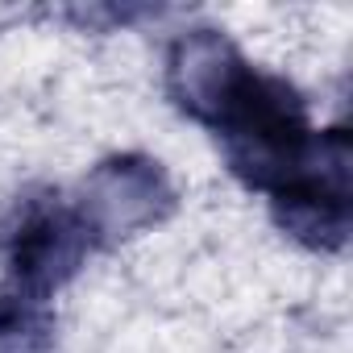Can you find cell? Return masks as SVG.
<instances>
[{"mask_svg": "<svg viewBox=\"0 0 353 353\" xmlns=\"http://www.w3.org/2000/svg\"><path fill=\"white\" fill-rule=\"evenodd\" d=\"M162 83L174 108L216 137L225 166L250 192H279L320 141L303 92L254 67L225 30L192 26L174 34Z\"/></svg>", "mask_w": 353, "mask_h": 353, "instance_id": "cell-1", "label": "cell"}, {"mask_svg": "<svg viewBox=\"0 0 353 353\" xmlns=\"http://www.w3.org/2000/svg\"><path fill=\"white\" fill-rule=\"evenodd\" d=\"M274 225L312 254H341L353 229V137L345 125L320 129L312 158L270 192Z\"/></svg>", "mask_w": 353, "mask_h": 353, "instance_id": "cell-2", "label": "cell"}, {"mask_svg": "<svg viewBox=\"0 0 353 353\" xmlns=\"http://www.w3.org/2000/svg\"><path fill=\"white\" fill-rule=\"evenodd\" d=\"M71 204H75L79 221L88 225L92 245L112 250V245H125V241L166 225L174 216V208H179V192H174L170 174L158 158H150L141 150H125V154L100 158L83 174Z\"/></svg>", "mask_w": 353, "mask_h": 353, "instance_id": "cell-3", "label": "cell"}, {"mask_svg": "<svg viewBox=\"0 0 353 353\" xmlns=\"http://www.w3.org/2000/svg\"><path fill=\"white\" fill-rule=\"evenodd\" d=\"M96 254L88 225L79 221L71 196L42 188L17 200L9 225H5V262L9 283L50 299L63 291Z\"/></svg>", "mask_w": 353, "mask_h": 353, "instance_id": "cell-4", "label": "cell"}, {"mask_svg": "<svg viewBox=\"0 0 353 353\" xmlns=\"http://www.w3.org/2000/svg\"><path fill=\"white\" fill-rule=\"evenodd\" d=\"M54 328L50 299L0 283V353H54Z\"/></svg>", "mask_w": 353, "mask_h": 353, "instance_id": "cell-5", "label": "cell"}]
</instances>
